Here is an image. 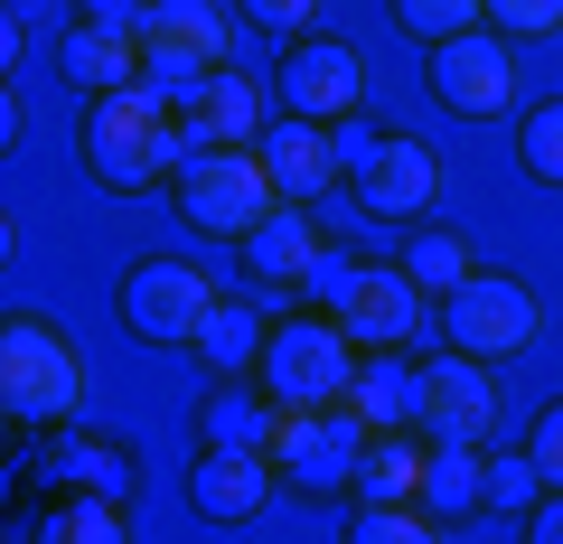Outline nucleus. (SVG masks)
Here are the masks:
<instances>
[{"mask_svg":"<svg viewBox=\"0 0 563 544\" xmlns=\"http://www.w3.org/2000/svg\"><path fill=\"white\" fill-rule=\"evenodd\" d=\"M85 169H95L103 188L179 179V169H188L179 95H161V85H122V95H95V103H85Z\"/></svg>","mask_w":563,"mask_h":544,"instance_id":"nucleus-1","label":"nucleus"},{"mask_svg":"<svg viewBox=\"0 0 563 544\" xmlns=\"http://www.w3.org/2000/svg\"><path fill=\"white\" fill-rule=\"evenodd\" d=\"M320 291H329V320H339L347 338H357V357H395V347L422 329V291H413V273H404V263H357V254H329Z\"/></svg>","mask_w":563,"mask_h":544,"instance_id":"nucleus-2","label":"nucleus"},{"mask_svg":"<svg viewBox=\"0 0 563 544\" xmlns=\"http://www.w3.org/2000/svg\"><path fill=\"white\" fill-rule=\"evenodd\" d=\"M357 338H347L339 320H282L273 338H263V395L273 403H301V413H329V403L357 385Z\"/></svg>","mask_w":563,"mask_h":544,"instance_id":"nucleus-3","label":"nucleus"},{"mask_svg":"<svg viewBox=\"0 0 563 544\" xmlns=\"http://www.w3.org/2000/svg\"><path fill=\"white\" fill-rule=\"evenodd\" d=\"M179 217L198 225V235H225V244H244L263 217H282V188H273V169H263V151H188Z\"/></svg>","mask_w":563,"mask_h":544,"instance_id":"nucleus-4","label":"nucleus"},{"mask_svg":"<svg viewBox=\"0 0 563 544\" xmlns=\"http://www.w3.org/2000/svg\"><path fill=\"white\" fill-rule=\"evenodd\" d=\"M85 403V366L47 320H10L0 329V413L10 423H66Z\"/></svg>","mask_w":563,"mask_h":544,"instance_id":"nucleus-5","label":"nucleus"},{"mask_svg":"<svg viewBox=\"0 0 563 544\" xmlns=\"http://www.w3.org/2000/svg\"><path fill=\"white\" fill-rule=\"evenodd\" d=\"M207 76H225V10L217 0H161L141 20V85L188 103Z\"/></svg>","mask_w":563,"mask_h":544,"instance_id":"nucleus-6","label":"nucleus"},{"mask_svg":"<svg viewBox=\"0 0 563 544\" xmlns=\"http://www.w3.org/2000/svg\"><path fill=\"white\" fill-rule=\"evenodd\" d=\"M207 310H217V291H207V273L188 254H141L132 273H122V320L151 347H198Z\"/></svg>","mask_w":563,"mask_h":544,"instance_id":"nucleus-7","label":"nucleus"},{"mask_svg":"<svg viewBox=\"0 0 563 544\" xmlns=\"http://www.w3.org/2000/svg\"><path fill=\"white\" fill-rule=\"evenodd\" d=\"M339 151L347 169H357V207L366 217H422V207L442 198V160L422 142H385V132H357V122H339Z\"/></svg>","mask_w":563,"mask_h":544,"instance_id":"nucleus-8","label":"nucleus"},{"mask_svg":"<svg viewBox=\"0 0 563 544\" xmlns=\"http://www.w3.org/2000/svg\"><path fill=\"white\" fill-rule=\"evenodd\" d=\"M442 329H451V347L479 357V366L526 357V347H536V291L507 282V273H470V282L442 301Z\"/></svg>","mask_w":563,"mask_h":544,"instance_id":"nucleus-9","label":"nucleus"},{"mask_svg":"<svg viewBox=\"0 0 563 544\" xmlns=\"http://www.w3.org/2000/svg\"><path fill=\"white\" fill-rule=\"evenodd\" d=\"M413 423L422 442H488V423H498V385H488L479 357H422L413 366Z\"/></svg>","mask_w":563,"mask_h":544,"instance_id":"nucleus-10","label":"nucleus"},{"mask_svg":"<svg viewBox=\"0 0 563 544\" xmlns=\"http://www.w3.org/2000/svg\"><path fill=\"white\" fill-rule=\"evenodd\" d=\"M357 460H366V432L347 423L339 403L329 413L273 403V469H291L301 488H339V479H357Z\"/></svg>","mask_w":563,"mask_h":544,"instance_id":"nucleus-11","label":"nucleus"},{"mask_svg":"<svg viewBox=\"0 0 563 544\" xmlns=\"http://www.w3.org/2000/svg\"><path fill=\"white\" fill-rule=\"evenodd\" d=\"M422 85H432V103H451V113L488 122L517 103V66H507V47L488 38V29H470V38H442L432 57H422Z\"/></svg>","mask_w":563,"mask_h":544,"instance_id":"nucleus-12","label":"nucleus"},{"mask_svg":"<svg viewBox=\"0 0 563 544\" xmlns=\"http://www.w3.org/2000/svg\"><path fill=\"white\" fill-rule=\"evenodd\" d=\"M366 95V66L347 38H301V47H282V103L301 122H347Z\"/></svg>","mask_w":563,"mask_h":544,"instance_id":"nucleus-13","label":"nucleus"},{"mask_svg":"<svg viewBox=\"0 0 563 544\" xmlns=\"http://www.w3.org/2000/svg\"><path fill=\"white\" fill-rule=\"evenodd\" d=\"M263 169H273V188H282V207H301V198H320L329 179L347 169V151H339V122H263Z\"/></svg>","mask_w":563,"mask_h":544,"instance_id":"nucleus-14","label":"nucleus"},{"mask_svg":"<svg viewBox=\"0 0 563 544\" xmlns=\"http://www.w3.org/2000/svg\"><path fill=\"white\" fill-rule=\"evenodd\" d=\"M179 122H188V151H254L263 142V95L225 66V76H207L198 95L179 103Z\"/></svg>","mask_w":563,"mask_h":544,"instance_id":"nucleus-15","label":"nucleus"},{"mask_svg":"<svg viewBox=\"0 0 563 544\" xmlns=\"http://www.w3.org/2000/svg\"><path fill=\"white\" fill-rule=\"evenodd\" d=\"M244 273H254V282H273V291L320 282V273H329V244H320V225H310V207H282V217H263L254 235H244Z\"/></svg>","mask_w":563,"mask_h":544,"instance_id":"nucleus-16","label":"nucleus"},{"mask_svg":"<svg viewBox=\"0 0 563 544\" xmlns=\"http://www.w3.org/2000/svg\"><path fill=\"white\" fill-rule=\"evenodd\" d=\"M188 498H198L207 525H254L263 507H273V460H263V451H207L198 479H188Z\"/></svg>","mask_w":563,"mask_h":544,"instance_id":"nucleus-17","label":"nucleus"},{"mask_svg":"<svg viewBox=\"0 0 563 544\" xmlns=\"http://www.w3.org/2000/svg\"><path fill=\"white\" fill-rule=\"evenodd\" d=\"M66 85H76L85 103L95 95H122V85H141V29H103V20H76L57 47Z\"/></svg>","mask_w":563,"mask_h":544,"instance_id":"nucleus-18","label":"nucleus"},{"mask_svg":"<svg viewBox=\"0 0 563 544\" xmlns=\"http://www.w3.org/2000/svg\"><path fill=\"white\" fill-rule=\"evenodd\" d=\"M422 460H432V442H413V432H376L357 460V498L366 507H413L422 498Z\"/></svg>","mask_w":563,"mask_h":544,"instance_id":"nucleus-19","label":"nucleus"},{"mask_svg":"<svg viewBox=\"0 0 563 544\" xmlns=\"http://www.w3.org/2000/svg\"><path fill=\"white\" fill-rule=\"evenodd\" d=\"M339 413L366 432V442H376V432H404L413 423V376H395V357H366L357 385L339 395Z\"/></svg>","mask_w":563,"mask_h":544,"instance_id":"nucleus-20","label":"nucleus"},{"mask_svg":"<svg viewBox=\"0 0 563 544\" xmlns=\"http://www.w3.org/2000/svg\"><path fill=\"white\" fill-rule=\"evenodd\" d=\"M198 423H207V451H263L273 460V395H244V376L207 395Z\"/></svg>","mask_w":563,"mask_h":544,"instance_id":"nucleus-21","label":"nucleus"},{"mask_svg":"<svg viewBox=\"0 0 563 544\" xmlns=\"http://www.w3.org/2000/svg\"><path fill=\"white\" fill-rule=\"evenodd\" d=\"M263 338H273V329H263L244 301H217V310H207V329H198V357L217 366V385H235V376H254V366H263Z\"/></svg>","mask_w":563,"mask_h":544,"instance_id":"nucleus-22","label":"nucleus"},{"mask_svg":"<svg viewBox=\"0 0 563 544\" xmlns=\"http://www.w3.org/2000/svg\"><path fill=\"white\" fill-rule=\"evenodd\" d=\"M422 507H488V460L479 442H432V460H422Z\"/></svg>","mask_w":563,"mask_h":544,"instance_id":"nucleus-23","label":"nucleus"},{"mask_svg":"<svg viewBox=\"0 0 563 544\" xmlns=\"http://www.w3.org/2000/svg\"><path fill=\"white\" fill-rule=\"evenodd\" d=\"M395 263H404V273H413V291H422V301H451V291H461L470 273H479L461 235H413V244H404Z\"/></svg>","mask_w":563,"mask_h":544,"instance_id":"nucleus-24","label":"nucleus"},{"mask_svg":"<svg viewBox=\"0 0 563 544\" xmlns=\"http://www.w3.org/2000/svg\"><path fill=\"white\" fill-rule=\"evenodd\" d=\"M38 544H132V535H122V507L85 488V498H57V507H47Z\"/></svg>","mask_w":563,"mask_h":544,"instance_id":"nucleus-25","label":"nucleus"},{"mask_svg":"<svg viewBox=\"0 0 563 544\" xmlns=\"http://www.w3.org/2000/svg\"><path fill=\"white\" fill-rule=\"evenodd\" d=\"M47 479H76V488H95V498H122V460L103 442H76V432H57V451H47Z\"/></svg>","mask_w":563,"mask_h":544,"instance_id":"nucleus-26","label":"nucleus"},{"mask_svg":"<svg viewBox=\"0 0 563 544\" xmlns=\"http://www.w3.org/2000/svg\"><path fill=\"white\" fill-rule=\"evenodd\" d=\"M395 20L413 29L422 47H442V38H470V29L488 20V0H395Z\"/></svg>","mask_w":563,"mask_h":544,"instance_id":"nucleus-27","label":"nucleus"},{"mask_svg":"<svg viewBox=\"0 0 563 544\" xmlns=\"http://www.w3.org/2000/svg\"><path fill=\"white\" fill-rule=\"evenodd\" d=\"M517 160L536 169V179H563V103H536V113L517 122Z\"/></svg>","mask_w":563,"mask_h":544,"instance_id":"nucleus-28","label":"nucleus"},{"mask_svg":"<svg viewBox=\"0 0 563 544\" xmlns=\"http://www.w3.org/2000/svg\"><path fill=\"white\" fill-rule=\"evenodd\" d=\"M347 544H442V535H432L422 507H366V517L347 525Z\"/></svg>","mask_w":563,"mask_h":544,"instance_id":"nucleus-29","label":"nucleus"},{"mask_svg":"<svg viewBox=\"0 0 563 544\" xmlns=\"http://www.w3.org/2000/svg\"><path fill=\"white\" fill-rule=\"evenodd\" d=\"M526 460H536V479L563 498V403H544V413H536V432H526Z\"/></svg>","mask_w":563,"mask_h":544,"instance_id":"nucleus-30","label":"nucleus"},{"mask_svg":"<svg viewBox=\"0 0 563 544\" xmlns=\"http://www.w3.org/2000/svg\"><path fill=\"white\" fill-rule=\"evenodd\" d=\"M488 20H498L507 38H554V29H563V0H488Z\"/></svg>","mask_w":563,"mask_h":544,"instance_id":"nucleus-31","label":"nucleus"},{"mask_svg":"<svg viewBox=\"0 0 563 544\" xmlns=\"http://www.w3.org/2000/svg\"><path fill=\"white\" fill-rule=\"evenodd\" d=\"M544 498V479H536V460H488V507H536Z\"/></svg>","mask_w":563,"mask_h":544,"instance_id":"nucleus-32","label":"nucleus"},{"mask_svg":"<svg viewBox=\"0 0 563 544\" xmlns=\"http://www.w3.org/2000/svg\"><path fill=\"white\" fill-rule=\"evenodd\" d=\"M244 20L273 29V38H301V29L320 20V0H244Z\"/></svg>","mask_w":563,"mask_h":544,"instance_id":"nucleus-33","label":"nucleus"},{"mask_svg":"<svg viewBox=\"0 0 563 544\" xmlns=\"http://www.w3.org/2000/svg\"><path fill=\"white\" fill-rule=\"evenodd\" d=\"M161 10V0H85V20H103V29H141Z\"/></svg>","mask_w":563,"mask_h":544,"instance_id":"nucleus-34","label":"nucleus"},{"mask_svg":"<svg viewBox=\"0 0 563 544\" xmlns=\"http://www.w3.org/2000/svg\"><path fill=\"white\" fill-rule=\"evenodd\" d=\"M526 544H563V498H544L536 517H526Z\"/></svg>","mask_w":563,"mask_h":544,"instance_id":"nucleus-35","label":"nucleus"}]
</instances>
